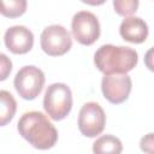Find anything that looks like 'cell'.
Returning a JSON list of instances; mask_svg holds the SVG:
<instances>
[{
    "label": "cell",
    "instance_id": "3",
    "mask_svg": "<svg viewBox=\"0 0 154 154\" xmlns=\"http://www.w3.org/2000/svg\"><path fill=\"white\" fill-rule=\"evenodd\" d=\"M43 108L53 120H63L72 108V93L65 83H52L43 96Z\"/></svg>",
    "mask_w": 154,
    "mask_h": 154
},
{
    "label": "cell",
    "instance_id": "11",
    "mask_svg": "<svg viewBox=\"0 0 154 154\" xmlns=\"http://www.w3.org/2000/svg\"><path fill=\"white\" fill-rule=\"evenodd\" d=\"M123 143L113 135H102L93 143L94 154H122Z\"/></svg>",
    "mask_w": 154,
    "mask_h": 154
},
{
    "label": "cell",
    "instance_id": "14",
    "mask_svg": "<svg viewBox=\"0 0 154 154\" xmlns=\"http://www.w3.org/2000/svg\"><path fill=\"white\" fill-rule=\"evenodd\" d=\"M140 2L137 0H114L113 1V7L114 11L123 16V17H131L137 11Z\"/></svg>",
    "mask_w": 154,
    "mask_h": 154
},
{
    "label": "cell",
    "instance_id": "6",
    "mask_svg": "<svg viewBox=\"0 0 154 154\" xmlns=\"http://www.w3.org/2000/svg\"><path fill=\"white\" fill-rule=\"evenodd\" d=\"M73 37L84 46L93 45L100 36V23L97 17L90 11H79L75 13L71 22Z\"/></svg>",
    "mask_w": 154,
    "mask_h": 154
},
{
    "label": "cell",
    "instance_id": "2",
    "mask_svg": "<svg viewBox=\"0 0 154 154\" xmlns=\"http://www.w3.org/2000/svg\"><path fill=\"white\" fill-rule=\"evenodd\" d=\"M138 63V53L126 46L102 45L94 54V64L103 75L128 73Z\"/></svg>",
    "mask_w": 154,
    "mask_h": 154
},
{
    "label": "cell",
    "instance_id": "5",
    "mask_svg": "<svg viewBox=\"0 0 154 154\" xmlns=\"http://www.w3.org/2000/svg\"><path fill=\"white\" fill-rule=\"evenodd\" d=\"M42 51L51 57H59L67 53L72 47V38L67 29L60 24H52L43 29L40 36Z\"/></svg>",
    "mask_w": 154,
    "mask_h": 154
},
{
    "label": "cell",
    "instance_id": "10",
    "mask_svg": "<svg viewBox=\"0 0 154 154\" xmlns=\"http://www.w3.org/2000/svg\"><path fill=\"white\" fill-rule=\"evenodd\" d=\"M120 36L130 43H142L148 37V25L140 17H128L119 26Z\"/></svg>",
    "mask_w": 154,
    "mask_h": 154
},
{
    "label": "cell",
    "instance_id": "16",
    "mask_svg": "<svg viewBox=\"0 0 154 154\" xmlns=\"http://www.w3.org/2000/svg\"><path fill=\"white\" fill-rule=\"evenodd\" d=\"M0 81H4V79H6L7 78V76H8V73L11 72V70H12V63H11V60L6 57V54H4V53H1L0 54Z\"/></svg>",
    "mask_w": 154,
    "mask_h": 154
},
{
    "label": "cell",
    "instance_id": "12",
    "mask_svg": "<svg viewBox=\"0 0 154 154\" xmlns=\"http://www.w3.org/2000/svg\"><path fill=\"white\" fill-rule=\"evenodd\" d=\"M0 125L5 126L8 122L12 120L17 109V102L13 95L7 90L0 91Z\"/></svg>",
    "mask_w": 154,
    "mask_h": 154
},
{
    "label": "cell",
    "instance_id": "4",
    "mask_svg": "<svg viewBox=\"0 0 154 154\" xmlns=\"http://www.w3.org/2000/svg\"><path fill=\"white\" fill-rule=\"evenodd\" d=\"M45 73L41 69L34 65H26L18 70L13 84L20 97L24 100L36 99L45 85Z\"/></svg>",
    "mask_w": 154,
    "mask_h": 154
},
{
    "label": "cell",
    "instance_id": "13",
    "mask_svg": "<svg viewBox=\"0 0 154 154\" xmlns=\"http://www.w3.org/2000/svg\"><path fill=\"white\" fill-rule=\"evenodd\" d=\"M1 14L10 18H16L22 16L26 11V1L25 0H10L1 1Z\"/></svg>",
    "mask_w": 154,
    "mask_h": 154
},
{
    "label": "cell",
    "instance_id": "17",
    "mask_svg": "<svg viewBox=\"0 0 154 154\" xmlns=\"http://www.w3.org/2000/svg\"><path fill=\"white\" fill-rule=\"evenodd\" d=\"M144 65L148 70L154 72V47L149 48L144 54Z\"/></svg>",
    "mask_w": 154,
    "mask_h": 154
},
{
    "label": "cell",
    "instance_id": "9",
    "mask_svg": "<svg viewBox=\"0 0 154 154\" xmlns=\"http://www.w3.org/2000/svg\"><path fill=\"white\" fill-rule=\"evenodd\" d=\"M4 42L12 53L25 54L34 46V34L24 25H13L5 31Z\"/></svg>",
    "mask_w": 154,
    "mask_h": 154
},
{
    "label": "cell",
    "instance_id": "8",
    "mask_svg": "<svg viewBox=\"0 0 154 154\" xmlns=\"http://www.w3.org/2000/svg\"><path fill=\"white\" fill-rule=\"evenodd\" d=\"M132 88V81L126 73L105 75L101 81V90L106 100L118 105L128 100Z\"/></svg>",
    "mask_w": 154,
    "mask_h": 154
},
{
    "label": "cell",
    "instance_id": "7",
    "mask_svg": "<svg viewBox=\"0 0 154 154\" xmlns=\"http://www.w3.org/2000/svg\"><path fill=\"white\" fill-rule=\"evenodd\" d=\"M106 125V114L102 107L94 101L85 102L78 114V129L85 137H96Z\"/></svg>",
    "mask_w": 154,
    "mask_h": 154
},
{
    "label": "cell",
    "instance_id": "1",
    "mask_svg": "<svg viewBox=\"0 0 154 154\" xmlns=\"http://www.w3.org/2000/svg\"><path fill=\"white\" fill-rule=\"evenodd\" d=\"M19 135L32 147L46 150L58 141V131L46 114L40 111L25 112L17 123Z\"/></svg>",
    "mask_w": 154,
    "mask_h": 154
},
{
    "label": "cell",
    "instance_id": "15",
    "mask_svg": "<svg viewBox=\"0 0 154 154\" xmlns=\"http://www.w3.org/2000/svg\"><path fill=\"white\" fill-rule=\"evenodd\" d=\"M140 148L147 154H154V132H149L140 140Z\"/></svg>",
    "mask_w": 154,
    "mask_h": 154
}]
</instances>
